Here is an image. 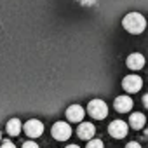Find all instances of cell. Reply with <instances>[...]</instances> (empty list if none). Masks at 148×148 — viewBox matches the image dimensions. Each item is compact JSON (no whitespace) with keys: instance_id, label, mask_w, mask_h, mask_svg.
I'll use <instances>...</instances> for the list:
<instances>
[{"instance_id":"obj_9","label":"cell","mask_w":148,"mask_h":148,"mask_svg":"<svg viewBox=\"0 0 148 148\" xmlns=\"http://www.w3.org/2000/svg\"><path fill=\"white\" fill-rule=\"evenodd\" d=\"M94 132H96V127L91 122H82L79 125V131H77L80 139H91V138H94Z\"/></svg>"},{"instance_id":"obj_3","label":"cell","mask_w":148,"mask_h":148,"mask_svg":"<svg viewBox=\"0 0 148 148\" xmlns=\"http://www.w3.org/2000/svg\"><path fill=\"white\" fill-rule=\"evenodd\" d=\"M51 134H52V138L58 139V141H66V139L71 136V127H70V124H66V122H56V124L52 125Z\"/></svg>"},{"instance_id":"obj_11","label":"cell","mask_w":148,"mask_h":148,"mask_svg":"<svg viewBox=\"0 0 148 148\" xmlns=\"http://www.w3.org/2000/svg\"><path fill=\"white\" fill-rule=\"evenodd\" d=\"M145 122H146V119H145V115L139 113V112H134V113H131V117H129V125H131L134 131L143 129V127H145Z\"/></svg>"},{"instance_id":"obj_6","label":"cell","mask_w":148,"mask_h":148,"mask_svg":"<svg viewBox=\"0 0 148 148\" xmlns=\"http://www.w3.org/2000/svg\"><path fill=\"white\" fill-rule=\"evenodd\" d=\"M23 127H25L26 136H30V138H38L44 132V124L40 120H37V119H30Z\"/></svg>"},{"instance_id":"obj_13","label":"cell","mask_w":148,"mask_h":148,"mask_svg":"<svg viewBox=\"0 0 148 148\" xmlns=\"http://www.w3.org/2000/svg\"><path fill=\"white\" fill-rule=\"evenodd\" d=\"M86 148H105V145H103L101 139H94V138H91V141H87V146H86Z\"/></svg>"},{"instance_id":"obj_2","label":"cell","mask_w":148,"mask_h":148,"mask_svg":"<svg viewBox=\"0 0 148 148\" xmlns=\"http://www.w3.org/2000/svg\"><path fill=\"white\" fill-rule=\"evenodd\" d=\"M87 112L92 119L96 120H103L106 115H108V105L103 101V99H92L89 105H87Z\"/></svg>"},{"instance_id":"obj_14","label":"cell","mask_w":148,"mask_h":148,"mask_svg":"<svg viewBox=\"0 0 148 148\" xmlns=\"http://www.w3.org/2000/svg\"><path fill=\"white\" fill-rule=\"evenodd\" d=\"M23 148H38V145L35 141H26V143H23Z\"/></svg>"},{"instance_id":"obj_18","label":"cell","mask_w":148,"mask_h":148,"mask_svg":"<svg viewBox=\"0 0 148 148\" xmlns=\"http://www.w3.org/2000/svg\"><path fill=\"white\" fill-rule=\"evenodd\" d=\"M66 148H80V146H79V145H68Z\"/></svg>"},{"instance_id":"obj_17","label":"cell","mask_w":148,"mask_h":148,"mask_svg":"<svg viewBox=\"0 0 148 148\" xmlns=\"http://www.w3.org/2000/svg\"><path fill=\"white\" fill-rule=\"evenodd\" d=\"M125 148H141V145H139V143H136V141H131V143H127V145H125Z\"/></svg>"},{"instance_id":"obj_15","label":"cell","mask_w":148,"mask_h":148,"mask_svg":"<svg viewBox=\"0 0 148 148\" xmlns=\"http://www.w3.org/2000/svg\"><path fill=\"white\" fill-rule=\"evenodd\" d=\"M79 2H80L82 5H96L98 0H79Z\"/></svg>"},{"instance_id":"obj_7","label":"cell","mask_w":148,"mask_h":148,"mask_svg":"<svg viewBox=\"0 0 148 148\" xmlns=\"http://www.w3.org/2000/svg\"><path fill=\"white\" fill-rule=\"evenodd\" d=\"M84 115H86V112L80 105H71L66 108V117L70 122H82Z\"/></svg>"},{"instance_id":"obj_16","label":"cell","mask_w":148,"mask_h":148,"mask_svg":"<svg viewBox=\"0 0 148 148\" xmlns=\"http://www.w3.org/2000/svg\"><path fill=\"white\" fill-rule=\"evenodd\" d=\"M0 148H16V145H14L12 141H4Z\"/></svg>"},{"instance_id":"obj_5","label":"cell","mask_w":148,"mask_h":148,"mask_svg":"<svg viewBox=\"0 0 148 148\" xmlns=\"http://www.w3.org/2000/svg\"><path fill=\"white\" fill-rule=\"evenodd\" d=\"M122 87L127 91V92H138L141 87H143V80L139 75H127L124 77L122 80Z\"/></svg>"},{"instance_id":"obj_4","label":"cell","mask_w":148,"mask_h":148,"mask_svg":"<svg viewBox=\"0 0 148 148\" xmlns=\"http://www.w3.org/2000/svg\"><path fill=\"white\" fill-rule=\"evenodd\" d=\"M108 132L112 138H117V139H122L127 136L129 132V125L124 122V120H113L110 125H108Z\"/></svg>"},{"instance_id":"obj_8","label":"cell","mask_w":148,"mask_h":148,"mask_svg":"<svg viewBox=\"0 0 148 148\" xmlns=\"http://www.w3.org/2000/svg\"><path fill=\"white\" fill-rule=\"evenodd\" d=\"M113 106H115V110L120 112V113L131 112V108H132V99H131L129 96H117Z\"/></svg>"},{"instance_id":"obj_12","label":"cell","mask_w":148,"mask_h":148,"mask_svg":"<svg viewBox=\"0 0 148 148\" xmlns=\"http://www.w3.org/2000/svg\"><path fill=\"white\" fill-rule=\"evenodd\" d=\"M5 131L9 136H18L21 132V120L19 119H11L5 125Z\"/></svg>"},{"instance_id":"obj_10","label":"cell","mask_w":148,"mask_h":148,"mask_svg":"<svg viewBox=\"0 0 148 148\" xmlns=\"http://www.w3.org/2000/svg\"><path fill=\"white\" fill-rule=\"evenodd\" d=\"M143 66H145V58H143V54L132 52V54L127 58V68H131V70H141Z\"/></svg>"},{"instance_id":"obj_19","label":"cell","mask_w":148,"mask_h":148,"mask_svg":"<svg viewBox=\"0 0 148 148\" xmlns=\"http://www.w3.org/2000/svg\"><path fill=\"white\" fill-rule=\"evenodd\" d=\"M0 141H2V132H0Z\"/></svg>"},{"instance_id":"obj_1","label":"cell","mask_w":148,"mask_h":148,"mask_svg":"<svg viewBox=\"0 0 148 148\" xmlns=\"http://www.w3.org/2000/svg\"><path fill=\"white\" fill-rule=\"evenodd\" d=\"M122 26H124L129 33L139 35V33H143V30H145V26H146V21H145V18H143L139 12H129V14H125V18L122 19Z\"/></svg>"}]
</instances>
